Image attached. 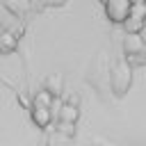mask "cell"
I'll return each mask as SVG.
<instances>
[{
  "mask_svg": "<svg viewBox=\"0 0 146 146\" xmlns=\"http://www.w3.org/2000/svg\"><path fill=\"white\" fill-rule=\"evenodd\" d=\"M59 89H62V78H59V75H50V78H48V87H46V91H50L52 96H57Z\"/></svg>",
  "mask_w": 146,
  "mask_h": 146,
  "instance_id": "9c48e42d",
  "label": "cell"
},
{
  "mask_svg": "<svg viewBox=\"0 0 146 146\" xmlns=\"http://www.w3.org/2000/svg\"><path fill=\"white\" fill-rule=\"evenodd\" d=\"M30 116H32V121L36 123V128H48L50 121H52V110L32 105V107H30Z\"/></svg>",
  "mask_w": 146,
  "mask_h": 146,
  "instance_id": "277c9868",
  "label": "cell"
},
{
  "mask_svg": "<svg viewBox=\"0 0 146 146\" xmlns=\"http://www.w3.org/2000/svg\"><path fill=\"white\" fill-rule=\"evenodd\" d=\"M57 116H59V121H62L64 125H73V123L78 121V116H80V110H78L73 103H62Z\"/></svg>",
  "mask_w": 146,
  "mask_h": 146,
  "instance_id": "5b68a950",
  "label": "cell"
},
{
  "mask_svg": "<svg viewBox=\"0 0 146 146\" xmlns=\"http://www.w3.org/2000/svg\"><path fill=\"white\" fill-rule=\"evenodd\" d=\"M2 32H5V27H2V25H0V34H2Z\"/></svg>",
  "mask_w": 146,
  "mask_h": 146,
  "instance_id": "7c38bea8",
  "label": "cell"
},
{
  "mask_svg": "<svg viewBox=\"0 0 146 146\" xmlns=\"http://www.w3.org/2000/svg\"><path fill=\"white\" fill-rule=\"evenodd\" d=\"M52 2H57V5H62V2H66V0H52Z\"/></svg>",
  "mask_w": 146,
  "mask_h": 146,
  "instance_id": "8fae6325",
  "label": "cell"
},
{
  "mask_svg": "<svg viewBox=\"0 0 146 146\" xmlns=\"http://www.w3.org/2000/svg\"><path fill=\"white\" fill-rule=\"evenodd\" d=\"M128 18H135V21H144V23H146V2H137V5H132Z\"/></svg>",
  "mask_w": 146,
  "mask_h": 146,
  "instance_id": "ba28073f",
  "label": "cell"
},
{
  "mask_svg": "<svg viewBox=\"0 0 146 146\" xmlns=\"http://www.w3.org/2000/svg\"><path fill=\"white\" fill-rule=\"evenodd\" d=\"M52 100H55V96L50 94V91H46V89H41V91H36L34 94V105L36 107H52Z\"/></svg>",
  "mask_w": 146,
  "mask_h": 146,
  "instance_id": "52a82bcc",
  "label": "cell"
},
{
  "mask_svg": "<svg viewBox=\"0 0 146 146\" xmlns=\"http://www.w3.org/2000/svg\"><path fill=\"white\" fill-rule=\"evenodd\" d=\"M100 2H103V5H105V2H107V0H100Z\"/></svg>",
  "mask_w": 146,
  "mask_h": 146,
  "instance_id": "4fadbf2b",
  "label": "cell"
},
{
  "mask_svg": "<svg viewBox=\"0 0 146 146\" xmlns=\"http://www.w3.org/2000/svg\"><path fill=\"white\" fill-rule=\"evenodd\" d=\"M130 82H132L130 64H128L125 59H119L116 66H114V71H112V89H114V94H116V96H123V94L128 91Z\"/></svg>",
  "mask_w": 146,
  "mask_h": 146,
  "instance_id": "7a4b0ae2",
  "label": "cell"
},
{
  "mask_svg": "<svg viewBox=\"0 0 146 146\" xmlns=\"http://www.w3.org/2000/svg\"><path fill=\"white\" fill-rule=\"evenodd\" d=\"M130 7H132L130 0H107L105 2V16H107L110 23L123 25L130 16Z\"/></svg>",
  "mask_w": 146,
  "mask_h": 146,
  "instance_id": "3957f363",
  "label": "cell"
},
{
  "mask_svg": "<svg viewBox=\"0 0 146 146\" xmlns=\"http://www.w3.org/2000/svg\"><path fill=\"white\" fill-rule=\"evenodd\" d=\"M130 2H132V5H137V2H146V0H130Z\"/></svg>",
  "mask_w": 146,
  "mask_h": 146,
  "instance_id": "30bf717a",
  "label": "cell"
},
{
  "mask_svg": "<svg viewBox=\"0 0 146 146\" xmlns=\"http://www.w3.org/2000/svg\"><path fill=\"white\" fill-rule=\"evenodd\" d=\"M123 50L128 64H146V41L139 34H125Z\"/></svg>",
  "mask_w": 146,
  "mask_h": 146,
  "instance_id": "6da1fadb",
  "label": "cell"
},
{
  "mask_svg": "<svg viewBox=\"0 0 146 146\" xmlns=\"http://www.w3.org/2000/svg\"><path fill=\"white\" fill-rule=\"evenodd\" d=\"M18 48V36L14 32H2L0 34V55H7V52H14Z\"/></svg>",
  "mask_w": 146,
  "mask_h": 146,
  "instance_id": "8992f818",
  "label": "cell"
}]
</instances>
